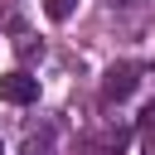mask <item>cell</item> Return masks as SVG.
I'll list each match as a JSON object with an SVG mask.
<instances>
[{
  "mask_svg": "<svg viewBox=\"0 0 155 155\" xmlns=\"http://www.w3.org/2000/svg\"><path fill=\"white\" fill-rule=\"evenodd\" d=\"M126 150V126H107L97 136H82L73 155H121Z\"/></svg>",
  "mask_w": 155,
  "mask_h": 155,
  "instance_id": "3",
  "label": "cell"
},
{
  "mask_svg": "<svg viewBox=\"0 0 155 155\" xmlns=\"http://www.w3.org/2000/svg\"><path fill=\"white\" fill-rule=\"evenodd\" d=\"M0 102H10V107H29V102H39V78H29L24 68L0 73Z\"/></svg>",
  "mask_w": 155,
  "mask_h": 155,
  "instance_id": "2",
  "label": "cell"
},
{
  "mask_svg": "<svg viewBox=\"0 0 155 155\" xmlns=\"http://www.w3.org/2000/svg\"><path fill=\"white\" fill-rule=\"evenodd\" d=\"M73 10H78V0H44V15H48V19H58V24H63V19H73Z\"/></svg>",
  "mask_w": 155,
  "mask_h": 155,
  "instance_id": "6",
  "label": "cell"
},
{
  "mask_svg": "<svg viewBox=\"0 0 155 155\" xmlns=\"http://www.w3.org/2000/svg\"><path fill=\"white\" fill-rule=\"evenodd\" d=\"M136 87H140V68H136V63H111V68L102 73V102H107V107H111V102H126Z\"/></svg>",
  "mask_w": 155,
  "mask_h": 155,
  "instance_id": "1",
  "label": "cell"
},
{
  "mask_svg": "<svg viewBox=\"0 0 155 155\" xmlns=\"http://www.w3.org/2000/svg\"><path fill=\"white\" fill-rule=\"evenodd\" d=\"M107 5H136V0H107Z\"/></svg>",
  "mask_w": 155,
  "mask_h": 155,
  "instance_id": "9",
  "label": "cell"
},
{
  "mask_svg": "<svg viewBox=\"0 0 155 155\" xmlns=\"http://www.w3.org/2000/svg\"><path fill=\"white\" fill-rule=\"evenodd\" d=\"M140 126H145V131H155V102H145V107H140Z\"/></svg>",
  "mask_w": 155,
  "mask_h": 155,
  "instance_id": "7",
  "label": "cell"
},
{
  "mask_svg": "<svg viewBox=\"0 0 155 155\" xmlns=\"http://www.w3.org/2000/svg\"><path fill=\"white\" fill-rule=\"evenodd\" d=\"M19 155H53V126L29 131V136H24V145H19Z\"/></svg>",
  "mask_w": 155,
  "mask_h": 155,
  "instance_id": "4",
  "label": "cell"
},
{
  "mask_svg": "<svg viewBox=\"0 0 155 155\" xmlns=\"http://www.w3.org/2000/svg\"><path fill=\"white\" fill-rule=\"evenodd\" d=\"M140 155H155V131H145V140H140Z\"/></svg>",
  "mask_w": 155,
  "mask_h": 155,
  "instance_id": "8",
  "label": "cell"
},
{
  "mask_svg": "<svg viewBox=\"0 0 155 155\" xmlns=\"http://www.w3.org/2000/svg\"><path fill=\"white\" fill-rule=\"evenodd\" d=\"M15 53H19L24 63H34V58H44V44H39L34 34H24V29H19V34H15Z\"/></svg>",
  "mask_w": 155,
  "mask_h": 155,
  "instance_id": "5",
  "label": "cell"
}]
</instances>
